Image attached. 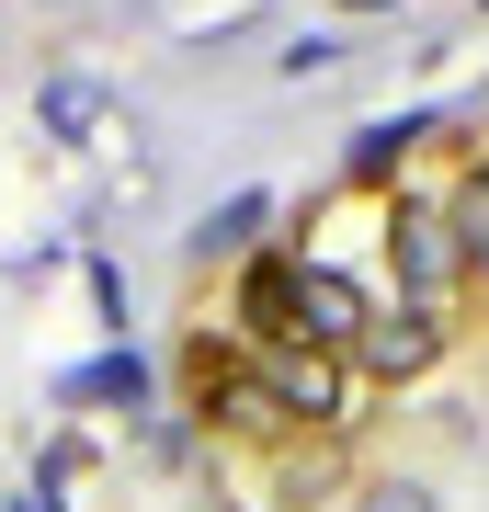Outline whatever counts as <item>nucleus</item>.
Masks as SVG:
<instances>
[{"label":"nucleus","mask_w":489,"mask_h":512,"mask_svg":"<svg viewBox=\"0 0 489 512\" xmlns=\"http://www.w3.org/2000/svg\"><path fill=\"white\" fill-rule=\"evenodd\" d=\"M364 319H376V296H364L342 262H319V251H262V262H239V330H251V342L353 353Z\"/></svg>","instance_id":"nucleus-1"},{"label":"nucleus","mask_w":489,"mask_h":512,"mask_svg":"<svg viewBox=\"0 0 489 512\" xmlns=\"http://www.w3.org/2000/svg\"><path fill=\"white\" fill-rule=\"evenodd\" d=\"M251 376L273 387L285 433H342V421H353V365H342V353H308V342H251Z\"/></svg>","instance_id":"nucleus-2"},{"label":"nucleus","mask_w":489,"mask_h":512,"mask_svg":"<svg viewBox=\"0 0 489 512\" xmlns=\"http://www.w3.org/2000/svg\"><path fill=\"white\" fill-rule=\"evenodd\" d=\"M387 262H399V308H455L467 262H455V228H444V194H399L387 205Z\"/></svg>","instance_id":"nucleus-3"},{"label":"nucleus","mask_w":489,"mask_h":512,"mask_svg":"<svg viewBox=\"0 0 489 512\" xmlns=\"http://www.w3.org/2000/svg\"><path fill=\"white\" fill-rule=\"evenodd\" d=\"M444 342L455 330L433 319V308H399V296H376V319H364V342L342 353L353 376H376V387H410V376H433L444 365Z\"/></svg>","instance_id":"nucleus-4"},{"label":"nucleus","mask_w":489,"mask_h":512,"mask_svg":"<svg viewBox=\"0 0 489 512\" xmlns=\"http://www.w3.org/2000/svg\"><path fill=\"white\" fill-rule=\"evenodd\" d=\"M57 399H69V410H148V353H137V342L91 353V365L57 376Z\"/></svg>","instance_id":"nucleus-5"},{"label":"nucleus","mask_w":489,"mask_h":512,"mask_svg":"<svg viewBox=\"0 0 489 512\" xmlns=\"http://www.w3.org/2000/svg\"><path fill=\"white\" fill-rule=\"evenodd\" d=\"M103 114H114V92L91 69H57L46 92H35V137H57V148H91L103 137Z\"/></svg>","instance_id":"nucleus-6"},{"label":"nucleus","mask_w":489,"mask_h":512,"mask_svg":"<svg viewBox=\"0 0 489 512\" xmlns=\"http://www.w3.org/2000/svg\"><path fill=\"white\" fill-rule=\"evenodd\" d=\"M262 228H273V194H228V205H205L194 262H262Z\"/></svg>","instance_id":"nucleus-7"},{"label":"nucleus","mask_w":489,"mask_h":512,"mask_svg":"<svg viewBox=\"0 0 489 512\" xmlns=\"http://www.w3.org/2000/svg\"><path fill=\"white\" fill-rule=\"evenodd\" d=\"M444 228H455V262H467V285H489V160H467L444 183Z\"/></svg>","instance_id":"nucleus-8"},{"label":"nucleus","mask_w":489,"mask_h":512,"mask_svg":"<svg viewBox=\"0 0 489 512\" xmlns=\"http://www.w3.org/2000/svg\"><path fill=\"white\" fill-rule=\"evenodd\" d=\"M421 137H433V114H399V126H364V137H353V183H387V171H399V160H410Z\"/></svg>","instance_id":"nucleus-9"},{"label":"nucleus","mask_w":489,"mask_h":512,"mask_svg":"<svg viewBox=\"0 0 489 512\" xmlns=\"http://www.w3.org/2000/svg\"><path fill=\"white\" fill-rule=\"evenodd\" d=\"M353 512H444V501H433V478H410V467H364Z\"/></svg>","instance_id":"nucleus-10"},{"label":"nucleus","mask_w":489,"mask_h":512,"mask_svg":"<svg viewBox=\"0 0 489 512\" xmlns=\"http://www.w3.org/2000/svg\"><path fill=\"white\" fill-rule=\"evenodd\" d=\"M342 57H353L342 35H296V46H285V80H319V69H342Z\"/></svg>","instance_id":"nucleus-11"},{"label":"nucleus","mask_w":489,"mask_h":512,"mask_svg":"<svg viewBox=\"0 0 489 512\" xmlns=\"http://www.w3.org/2000/svg\"><path fill=\"white\" fill-rule=\"evenodd\" d=\"M0 512H69V490H57V478H23V490L0 501Z\"/></svg>","instance_id":"nucleus-12"},{"label":"nucleus","mask_w":489,"mask_h":512,"mask_svg":"<svg viewBox=\"0 0 489 512\" xmlns=\"http://www.w3.org/2000/svg\"><path fill=\"white\" fill-rule=\"evenodd\" d=\"M342 12H376V0H342Z\"/></svg>","instance_id":"nucleus-13"}]
</instances>
